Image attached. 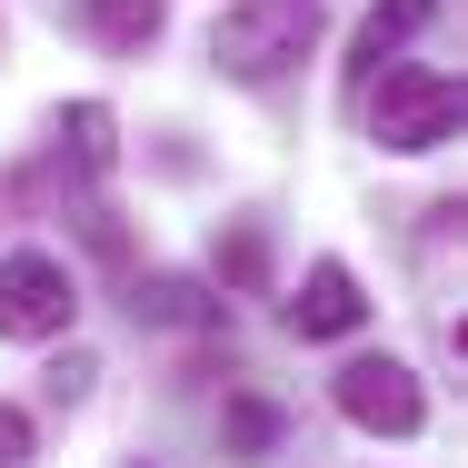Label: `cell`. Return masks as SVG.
Returning <instances> with one entry per match:
<instances>
[{"label": "cell", "instance_id": "obj_1", "mask_svg": "<svg viewBox=\"0 0 468 468\" xmlns=\"http://www.w3.org/2000/svg\"><path fill=\"white\" fill-rule=\"evenodd\" d=\"M359 110H369V140L399 150V160L459 140V80H449L439 60H388L369 90H359Z\"/></svg>", "mask_w": 468, "mask_h": 468}, {"label": "cell", "instance_id": "obj_2", "mask_svg": "<svg viewBox=\"0 0 468 468\" xmlns=\"http://www.w3.org/2000/svg\"><path fill=\"white\" fill-rule=\"evenodd\" d=\"M309 40H319V0H229V20L209 30V60L239 90H270Z\"/></svg>", "mask_w": 468, "mask_h": 468}, {"label": "cell", "instance_id": "obj_3", "mask_svg": "<svg viewBox=\"0 0 468 468\" xmlns=\"http://www.w3.org/2000/svg\"><path fill=\"white\" fill-rule=\"evenodd\" d=\"M329 399H339V419L369 429V439H419V419H429V388H419L409 359H349V369L329 378Z\"/></svg>", "mask_w": 468, "mask_h": 468}, {"label": "cell", "instance_id": "obj_4", "mask_svg": "<svg viewBox=\"0 0 468 468\" xmlns=\"http://www.w3.org/2000/svg\"><path fill=\"white\" fill-rule=\"evenodd\" d=\"M70 319H80V289L50 250L0 260V339H70Z\"/></svg>", "mask_w": 468, "mask_h": 468}, {"label": "cell", "instance_id": "obj_5", "mask_svg": "<svg viewBox=\"0 0 468 468\" xmlns=\"http://www.w3.org/2000/svg\"><path fill=\"white\" fill-rule=\"evenodd\" d=\"M359 319H369V289L349 280L339 260H319V270L299 280V299H289V329H299V339H349Z\"/></svg>", "mask_w": 468, "mask_h": 468}, {"label": "cell", "instance_id": "obj_6", "mask_svg": "<svg viewBox=\"0 0 468 468\" xmlns=\"http://www.w3.org/2000/svg\"><path fill=\"white\" fill-rule=\"evenodd\" d=\"M429 20H439V0H378L369 20H359V40H349V100L369 90L378 70L399 60V40H409V30H429Z\"/></svg>", "mask_w": 468, "mask_h": 468}, {"label": "cell", "instance_id": "obj_7", "mask_svg": "<svg viewBox=\"0 0 468 468\" xmlns=\"http://www.w3.org/2000/svg\"><path fill=\"white\" fill-rule=\"evenodd\" d=\"M130 309H140L150 329H229V299H209V289L180 280V270H150V280H130Z\"/></svg>", "mask_w": 468, "mask_h": 468}, {"label": "cell", "instance_id": "obj_8", "mask_svg": "<svg viewBox=\"0 0 468 468\" xmlns=\"http://www.w3.org/2000/svg\"><path fill=\"white\" fill-rule=\"evenodd\" d=\"M60 160H70V180H100V170L120 160V120H110L100 100H70V110H60Z\"/></svg>", "mask_w": 468, "mask_h": 468}, {"label": "cell", "instance_id": "obj_9", "mask_svg": "<svg viewBox=\"0 0 468 468\" xmlns=\"http://www.w3.org/2000/svg\"><path fill=\"white\" fill-rule=\"evenodd\" d=\"M80 20H90V40L100 50H150L160 40V20H170V0H80Z\"/></svg>", "mask_w": 468, "mask_h": 468}, {"label": "cell", "instance_id": "obj_10", "mask_svg": "<svg viewBox=\"0 0 468 468\" xmlns=\"http://www.w3.org/2000/svg\"><path fill=\"white\" fill-rule=\"evenodd\" d=\"M219 439H229V459H270V449H280V409H270L260 388H239V399L219 409Z\"/></svg>", "mask_w": 468, "mask_h": 468}, {"label": "cell", "instance_id": "obj_11", "mask_svg": "<svg viewBox=\"0 0 468 468\" xmlns=\"http://www.w3.org/2000/svg\"><path fill=\"white\" fill-rule=\"evenodd\" d=\"M260 270H270L260 229H229V239H219V280H229V289H260Z\"/></svg>", "mask_w": 468, "mask_h": 468}, {"label": "cell", "instance_id": "obj_12", "mask_svg": "<svg viewBox=\"0 0 468 468\" xmlns=\"http://www.w3.org/2000/svg\"><path fill=\"white\" fill-rule=\"evenodd\" d=\"M30 449H40L30 409H10V399H0V468H30Z\"/></svg>", "mask_w": 468, "mask_h": 468}, {"label": "cell", "instance_id": "obj_13", "mask_svg": "<svg viewBox=\"0 0 468 468\" xmlns=\"http://www.w3.org/2000/svg\"><path fill=\"white\" fill-rule=\"evenodd\" d=\"M130 468H150V459H130Z\"/></svg>", "mask_w": 468, "mask_h": 468}]
</instances>
